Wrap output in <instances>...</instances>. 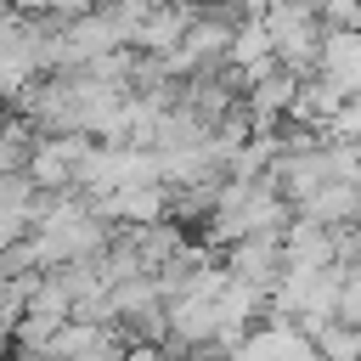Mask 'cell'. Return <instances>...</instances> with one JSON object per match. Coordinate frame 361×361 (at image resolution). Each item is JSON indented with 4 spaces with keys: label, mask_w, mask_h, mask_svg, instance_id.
Here are the masks:
<instances>
[{
    "label": "cell",
    "mask_w": 361,
    "mask_h": 361,
    "mask_svg": "<svg viewBox=\"0 0 361 361\" xmlns=\"http://www.w3.org/2000/svg\"><path fill=\"white\" fill-rule=\"evenodd\" d=\"M231 361H322V350H316V338H310L299 322L265 316V322L231 350Z\"/></svg>",
    "instance_id": "7a4b0ae2"
},
{
    "label": "cell",
    "mask_w": 361,
    "mask_h": 361,
    "mask_svg": "<svg viewBox=\"0 0 361 361\" xmlns=\"http://www.w3.org/2000/svg\"><path fill=\"white\" fill-rule=\"evenodd\" d=\"M322 28H361V0H322Z\"/></svg>",
    "instance_id": "52a82bcc"
},
{
    "label": "cell",
    "mask_w": 361,
    "mask_h": 361,
    "mask_svg": "<svg viewBox=\"0 0 361 361\" xmlns=\"http://www.w3.org/2000/svg\"><path fill=\"white\" fill-rule=\"evenodd\" d=\"M96 152V135H39L28 152V175L45 192H79V169Z\"/></svg>",
    "instance_id": "6da1fadb"
},
{
    "label": "cell",
    "mask_w": 361,
    "mask_h": 361,
    "mask_svg": "<svg viewBox=\"0 0 361 361\" xmlns=\"http://www.w3.org/2000/svg\"><path fill=\"white\" fill-rule=\"evenodd\" d=\"M282 259L288 271H327V265H344L338 259V231L333 226H316L305 214H293V226L282 231Z\"/></svg>",
    "instance_id": "277c9868"
},
{
    "label": "cell",
    "mask_w": 361,
    "mask_h": 361,
    "mask_svg": "<svg viewBox=\"0 0 361 361\" xmlns=\"http://www.w3.org/2000/svg\"><path fill=\"white\" fill-rule=\"evenodd\" d=\"M118 361H164V350H158V344H141V338H135V344H124V350H118Z\"/></svg>",
    "instance_id": "ba28073f"
},
{
    "label": "cell",
    "mask_w": 361,
    "mask_h": 361,
    "mask_svg": "<svg viewBox=\"0 0 361 361\" xmlns=\"http://www.w3.org/2000/svg\"><path fill=\"white\" fill-rule=\"evenodd\" d=\"M316 350H322V361H361V327L327 322V327H316Z\"/></svg>",
    "instance_id": "8992f818"
},
{
    "label": "cell",
    "mask_w": 361,
    "mask_h": 361,
    "mask_svg": "<svg viewBox=\"0 0 361 361\" xmlns=\"http://www.w3.org/2000/svg\"><path fill=\"white\" fill-rule=\"evenodd\" d=\"M226 271H231L237 282H248V288L271 293V288L282 282V271H288V259H282V237L259 231V237L231 243V248H226Z\"/></svg>",
    "instance_id": "3957f363"
},
{
    "label": "cell",
    "mask_w": 361,
    "mask_h": 361,
    "mask_svg": "<svg viewBox=\"0 0 361 361\" xmlns=\"http://www.w3.org/2000/svg\"><path fill=\"white\" fill-rule=\"evenodd\" d=\"M316 73L333 79L344 90V102H361V28H327Z\"/></svg>",
    "instance_id": "5b68a950"
}]
</instances>
